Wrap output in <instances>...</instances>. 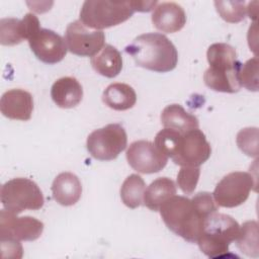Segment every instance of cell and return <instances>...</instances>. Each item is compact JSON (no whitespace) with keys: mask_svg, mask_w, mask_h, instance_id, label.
I'll list each match as a JSON object with an SVG mask.
<instances>
[{"mask_svg":"<svg viewBox=\"0 0 259 259\" xmlns=\"http://www.w3.org/2000/svg\"><path fill=\"white\" fill-rule=\"evenodd\" d=\"M135 12L133 1L86 0L80 10V21L87 27L102 30L120 24Z\"/></svg>","mask_w":259,"mask_h":259,"instance_id":"obj_5","label":"cell"},{"mask_svg":"<svg viewBox=\"0 0 259 259\" xmlns=\"http://www.w3.org/2000/svg\"><path fill=\"white\" fill-rule=\"evenodd\" d=\"M44 231L42 222L35 218L17 217L3 208L0 211V239L13 241H34Z\"/></svg>","mask_w":259,"mask_h":259,"instance_id":"obj_10","label":"cell"},{"mask_svg":"<svg viewBox=\"0 0 259 259\" xmlns=\"http://www.w3.org/2000/svg\"><path fill=\"white\" fill-rule=\"evenodd\" d=\"M214 6L220 16L230 23L242 21L248 13L245 1H214Z\"/></svg>","mask_w":259,"mask_h":259,"instance_id":"obj_25","label":"cell"},{"mask_svg":"<svg viewBox=\"0 0 259 259\" xmlns=\"http://www.w3.org/2000/svg\"><path fill=\"white\" fill-rule=\"evenodd\" d=\"M239 231L240 225L235 219L215 211L205 219L196 243L207 257H224L229 251L230 244L236 241Z\"/></svg>","mask_w":259,"mask_h":259,"instance_id":"obj_4","label":"cell"},{"mask_svg":"<svg viewBox=\"0 0 259 259\" xmlns=\"http://www.w3.org/2000/svg\"><path fill=\"white\" fill-rule=\"evenodd\" d=\"M39 20L33 13H26L22 19L2 18L0 20V42L3 46H15L29 39L38 29Z\"/></svg>","mask_w":259,"mask_h":259,"instance_id":"obj_14","label":"cell"},{"mask_svg":"<svg viewBox=\"0 0 259 259\" xmlns=\"http://www.w3.org/2000/svg\"><path fill=\"white\" fill-rule=\"evenodd\" d=\"M238 79L241 87H245L249 91H258V59L254 57L244 64H241L238 73Z\"/></svg>","mask_w":259,"mask_h":259,"instance_id":"obj_27","label":"cell"},{"mask_svg":"<svg viewBox=\"0 0 259 259\" xmlns=\"http://www.w3.org/2000/svg\"><path fill=\"white\" fill-rule=\"evenodd\" d=\"M128 165L143 174L160 172L168 162L165 156L152 142L140 140L132 143L126 150Z\"/></svg>","mask_w":259,"mask_h":259,"instance_id":"obj_12","label":"cell"},{"mask_svg":"<svg viewBox=\"0 0 259 259\" xmlns=\"http://www.w3.org/2000/svg\"><path fill=\"white\" fill-rule=\"evenodd\" d=\"M161 123L180 134L198 128L199 121L194 114L187 112L180 104L167 105L161 113Z\"/></svg>","mask_w":259,"mask_h":259,"instance_id":"obj_19","label":"cell"},{"mask_svg":"<svg viewBox=\"0 0 259 259\" xmlns=\"http://www.w3.org/2000/svg\"><path fill=\"white\" fill-rule=\"evenodd\" d=\"M0 109L4 116L16 120H28L33 110V99L23 89H10L3 93Z\"/></svg>","mask_w":259,"mask_h":259,"instance_id":"obj_15","label":"cell"},{"mask_svg":"<svg viewBox=\"0 0 259 259\" xmlns=\"http://www.w3.org/2000/svg\"><path fill=\"white\" fill-rule=\"evenodd\" d=\"M135 11L148 12L156 7L158 4L157 1H133Z\"/></svg>","mask_w":259,"mask_h":259,"instance_id":"obj_31","label":"cell"},{"mask_svg":"<svg viewBox=\"0 0 259 259\" xmlns=\"http://www.w3.org/2000/svg\"><path fill=\"white\" fill-rule=\"evenodd\" d=\"M211 154V148L205 135L198 128L182 134L173 162L181 167H199L206 162Z\"/></svg>","mask_w":259,"mask_h":259,"instance_id":"obj_11","label":"cell"},{"mask_svg":"<svg viewBox=\"0 0 259 259\" xmlns=\"http://www.w3.org/2000/svg\"><path fill=\"white\" fill-rule=\"evenodd\" d=\"M1 202L5 209L18 214L25 209L37 210L41 208L45 198L34 181L18 177L8 180L2 185Z\"/></svg>","mask_w":259,"mask_h":259,"instance_id":"obj_6","label":"cell"},{"mask_svg":"<svg viewBox=\"0 0 259 259\" xmlns=\"http://www.w3.org/2000/svg\"><path fill=\"white\" fill-rule=\"evenodd\" d=\"M53 101L61 108L77 106L83 98V88L74 77H62L56 80L51 88Z\"/></svg>","mask_w":259,"mask_h":259,"instance_id":"obj_17","label":"cell"},{"mask_svg":"<svg viewBox=\"0 0 259 259\" xmlns=\"http://www.w3.org/2000/svg\"><path fill=\"white\" fill-rule=\"evenodd\" d=\"M54 199L61 205L70 206L75 204L81 197L82 185L74 173L62 172L54 179L52 184Z\"/></svg>","mask_w":259,"mask_h":259,"instance_id":"obj_18","label":"cell"},{"mask_svg":"<svg viewBox=\"0 0 259 259\" xmlns=\"http://www.w3.org/2000/svg\"><path fill=\"white\" fill-rule=\"evenodd\" d=\"M152 22L157 29L173 33L185 25L186 14L184 9L175 2H161L154 8Z\"/></svg>","mask_w":259,"mask_h":259,"instance_id":"obj_16","label":"cell"},{"mask_svg":"<svg viewBox=\"0 0 259 259\" xmlns=\"http://www.w3.org/2000/svg\"><path fill=\"white\" fill-rule=\"evenodd\" d=\"M239 149L250 157L258 156V128L245 127L242 128L236 138Z\"/></svg>","mask_w":259,"mask_h":259,"instance_id":"obj_28","label":"cell"},{"mask_svg":"<svg viewBox=\"0 0 259 259\" xmlns=\"http://www.w3.org/2000/svg\"><path fill=\"white\" fill-rule=\"evenodd\" d=\"M236 245L246 256L258 257V224L256 221H247L240 226Z\"/></svg>","mask_w":259,"mask_h":259,"instance_id":"obj_24","label":"cell"},{"mask_svg":"<svg viewBox=\"0 0 259 259\" xmlns=\"http://www.w3.org/2000/svg\"><path fill=\"white\" fill-rule=\"evenodd\" d=\"M159 211L166 227L189 243H196L203 223L208 217L192 199L176 194L166 200Z\"/></svg>","mask_w":259,"mask_h":259,"instance_id":"obj_3","label":"cell"},{"mask_svg":"<svg viewBox=\"0 0 259 259\" xmlns=\"http://www.w3.org/2000/svg\"><path fill=\"white\" fill-rule=\"evenodd\" d=\"M124 52L134 59L137 66L158 73L172 71L178 62L175 46L160 32H148L137 36L125 47Z\"/></svg>","mask_w":259,"mask_h":259,"instance_id":"obj_1","label":"cell"},{"mask_svg":"<svg viewBox=\"0 0 259 259\" xmlns=\"http://www.w3.org/2000/svg\"><path fill=\"white\" fill-rule=\"evenodd\" d=\"M28 44L34 56L50 65L61 62L68 51L65 38L48 28L38 29L28 39Z\"/></svg>","mask_w":259,"mask_h":259,"instance_id":"obj_13","label":"cell"},{"mask_svg":"<svg viewBox=\"0 0 259 259\" xmlns=\"http://www.w3.org/2000/svg\"><path fill=\"white\" fill-rule=\"evenodd\" d=\"M93 69L107 78L116 77L122 69V58L117 49L111 45H105L102 50L91 57Z\"/></svg>","mask_w":259,"mask_h":259,"instance_id":"obj_20","label":"cell"},{"mask_svg":"<svg viewBox=\"0 0 259 259\" xmlns=\"http://www.w3.org/2000/svg\"><path fill=\"white\" fill-rule=\"evenodd\" d=\"M127 136L119 123H109L93 131L87 138L86 147L96 160L111 161L126 148Z\"/></svg>","mask_w":259,"mask_h":259,"instance_id":"obj_7","label":"cell"},{"mask_svg":"<svg viewBox=\"0 0 259 259\" xmlns=\"http://www.w3.org/2000/svg\"><path fill=\"white\" fill-rule=\"evenodd\" d=\"M102 101L114 110H127L137 102V94L132 86L125 83H112L102 93Z\"/></svg>","mask_w":259,"mask_h":259,"instance_id":"obj_21","label":"cell"},{"mask_svg":"<svg viewBox=\"0 0 259 259\" xmlns=\"http://www.w3.org/2000/svg\"><path fill=\"white\" fill-rule=\"evenodd\" d=\"M105 34L102 30H89L80 20L68 24L65 41L68 51L81 57H93L104 47Z\"/></svg>","mask_w":259,"mask_h":259,"instance_id":"obj_9","label":"cell"},{"mask_svg":"<svg viewBox=\"0 0 259 259\" xmlns=\"http://www.w3.org/2000/svg\"><path fill=\"white\" fill-rule=\"evenodd\" d=\"M2 256L8 258H21L22 246L18 241L13 240H1Z\"/></svg>","mask_w":259,"mask_h":259,"instance_id":"obj_30","label":"cell"},{"mask_svg":"<svg viewBox=\"0 0 259 259\" xmlns=\"http://www.w3.org/2000/svg\"><path fill=\"white\" fill-rule=\"evenodd\" d=\"M206 58L209 67L203 74L204 84L218 92H238L241 88L238 73L242 63L236 50L228 44L215 42L207 49Z\"/></svg>","mask_w":259,"mask_h":259,"instance_id":"obj_2","label":"cell"},{"mask_svg":"<svg viewBox=\"0 0 259 259\" xmlns=\"http://www.w3.org/2000/svg\"><path fill=\"white\" fill-rule=\"evenodd\" d=\"M255 185V178L250 173L231 172L219 181L212 196L219 206L236 207L248 199Z\"/></svg>","mask_w":259,"mask_h":259,"instance_id":"obj_8","label":"cell"},{"mask_svg":"<svg viewBox=\"0 0 259 259\" xmlns=\"http://www.w3.org/2000/svg\"><path fill=\"white\" fill-rule=\"evenodd\" d=\"M146 183L138 174L128 175L120 187V198L124 205L137 208L144 201Z\"/></svg>","mask_w":259,"mask_h":259,"instance_id":"obj_23","label":"cell"},{"mask_svg":"<svg viewBox=\"0 0 259 259\" xmlns=\"http://www.w3.org/2000/svg\"><path fill=\"white\" fill-rule=\"evenodd\" d=\"M175 182L168 177L155 179L145 190L144 204L153 211H158L161 205L176 194Z\"/></svg>","mask_w":259,"mask_h":259,"instance_id":"obj_22","label":"cell"},{"mask_svg":"<svg viewBox=\"0 0 259 259\" xmlns=\"http://www.w3.org/2000/svg\"><path fill=\"white\" fill-rule=\"evenodd\" d=\"M200 175L199 167L183 166L177 174V184L185 194L193 193Z\"/></svg>","mask_w":259,"mask_h":259,"instance_id":"obj_29","label":"cell"},{"mask_svg":"<svg viewBox=\"0 0 259 259\" xmlns=\"http://www.w3.org/2000/svg\"><path fill=\"white\" fill-rule=\"evenodd\" d=\"M182 134L171 130L163 128L157 133L154 145L168 158H173L177 152Z\"/></svg>","mask_w":259,"mask_h":259,"instance_id":"obj_26","label":"cell"}]
</instances>
